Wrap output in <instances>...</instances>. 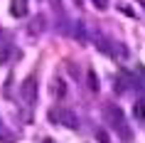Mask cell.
I'll list each match as a JSON object with an SVG mask.
<instances>
[{"instance_id":"obj_1","label":"cell","mask_w":145,"mask_h":143,"mask_svg":"<svg viewBox=\"0 0 145 143\" xmlns=\"http://www.w3.org/2000/svg\"><path fill=\"white\" fill-rule=\"evenodd\" d=\"M49 121L61 123V126H67V128H76L79 126V119L71 111H67V109H52L49 111Z\"/></svg>"},{"instance_id":"obj_2","label":"cell","mask_w":145,"mask_h":143,"mask_svg":"<svg viewBox=\"0 0 145 143\" xmlns=\"http://www.w3.org/2000/svg\"><path fill=\"white\" fill-rule=\"evenodd\" d=\"M20 94H22V99L27 104L37 101V76H27V79L20 84Z\"/></svg>"},{"instance_id":"obj_3","label":"cell","mask_w":145,"mask_h":143,"mask_svg":"<svg viewBox=\"0 0 145 143\" xmlns=\"http://www.w3.org/2000/svg\"><path fill=\"white\" fill-rule=\"evenodd\" d=\"M106 116L113 121V126H118V128L123 131V136H128V131H125V126H123V113H121V109H113V106H111V109H106Z\"/></svg>"},{"instance_id":"obj_4","label":"cell","mask_w":145,"mask_h":143,"mask_svg":"<svg viewBox=\"0 0 145 143\" xmlns=\"http://www.w3.org/2000/svg\"><path fill=\"white\" fill-rule=\"evenodd\" d=\"M10 13H12L15 17H25V15H27V3H25V0H12Z\"/></svg>"},{"instance_id":"obj_5","label":"cell","mask_w":145,"mask_h":143,"mask_svg":"<svg viewBox=\"0 0 145 143\" xmlns=\"http://www.w3.org/2000/svg\"><path fill=\"white\" fill-rule=\"evenodd\" d=\"M52 91H54V96H57V99H61L64 94H67V86H64V82H61V79H57V82H54V86H52Z\"/></svg>"},{"instance_id":"obj_6","label":"cell","mask_w":145,"mask_h":143,"mask_svg":"<svg viewBox=\"0 0 145 143\" xmlns=\"http://www.w3.org/2000/svg\"><path fill=\"white\" fill-rule=\"evenodd\" d=\"M89 89L91 91H99V76H96V72H93V69H89Z\"/></svg>"},{"instance_id":"obj_7","label":"cell","mask_w":145,"mask_h":143,"mask_svg":"<svg viewBox=\"0 0 145 143\" xmlns=\"http://www.w3.org/2000/svg\"><path fill=\"white\" fill-rule=\"evenodd\" d=\"M8 54H10V49L5 45H0V64H3V62H8Z\"/></svg>"},{"instance_id":"obj_8","label":"cell","mask_w":145,"mask_h":143,"mask_svg":"<svg viewBox=\"0 0 145 143\" xmlns=\"http://www.w3.org/2000/svg\"><path fill=\"white\" fill-rule=\"evenodd\" d=\"M96 138H99L101 143H111V141H108V133H106V131H101V128L96 131Z\"/></svg>"},{"instance_id":"obj_9","label":"cell","mask_w":145,"mask_h":143,"mask_svg":"<svg viewBox=\"0 0 145 143\" xmlns=\"http://www.w3.org/2000/svg\"><path fill=\"white\" fill-rule=\"evenodd\" d=\"M91 3H93L99 10H106V8H108V0H91Z\"/></svg>"},{"instance_id":"obj_10","label":"cell","mask_w":145,"mask_h":143,"mask_svg":"<svg viewBox=\"0 0 145 143\" xmlns=\"http://www.w3.org/2000/svg\"><path fill=\"white\" fill-rule=\"evenodd\" d=\"M42 143H54V141H52V138H44V141H42Z\"/></svg>"},{"instance_id":"obj_11","label":"cell","mask_w":145,"mask_h":143,"mask_svg":"<svg viewBox=\"0 0 145 143\" xmlns=\"http://www.w3.org/2000/svg\"><path fill=\"white\" fill-rule=\"evenodd\" d=\"M52 3H54V5H59V0H52Z\"/></svg>"},{"instance_id":"obj_12","label":"cell","mask_w":145,"mask_h":143,"mask_svg":"<svg viewBox=\"0 0 145 143\" xmlns=\"http://www.w3.org/2000/svg\"><path fill=\"white\" fill-rule=\"evenodd\" d=\"M140 3H143V5H145V0H140Z\"/></svg>"}]
</instances>
